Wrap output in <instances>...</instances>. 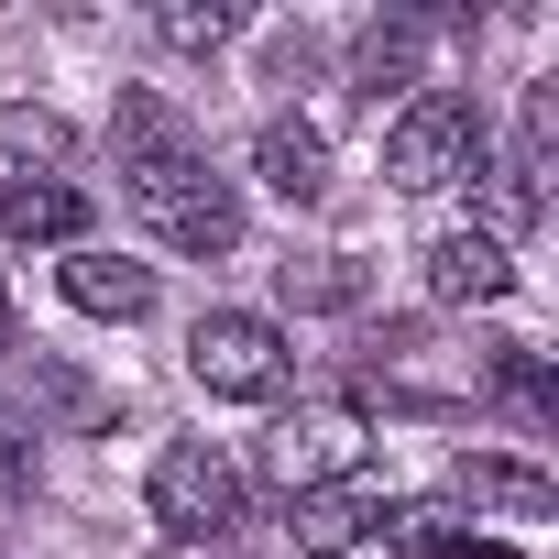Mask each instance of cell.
<instances>
[{
  "instance_id": "1",
  "label": "cell",
  "mask_w": 559,
  "mask_h": 559,
  "mask_svg": "<svg viewBox=\"0 0 559 559\" xmlns=\"http://www.w3.org/2000/svg\"><path fill=\"white\" fill-rule=\"evenodd\" d=\"M121 198H132V219L154 230V241H176V252H230L241 241V198H230V176H209V154H132L121 165Z\"/></svg>"
},
{
  "instance_id": "2",
  "label": "cell",
  "mask_w": 559,
  "mask_h": 559,
  "mask_svg": "<svg viewBox=\"0 0 559 559\" xmlns=\"http://www.w3.org/2000/svg\"><path fill=\"white\" fill-rule=\"evenodd\" d=\"M483 165H493V121H483L472 88H417V99L395 110V132H384V176H395L406 198H439V187H461V176H483Z\"/></svg>"
},
{
  "instance_id": "3",
  "label": "cell",
  "mask_w": 559,
  "mask_h": 559,
  "mask_svg": "<svg viewBox=\"0 0 559 559\" xmlns=\"http://www.w3.org/2000/svg\"><path fill=\"white\" fill-rule=\"evenodd\" d=\"M143 504H154V526H165V548H230L241 537V472L209 450V439H176V450H154V472H143Z\"/></svg>"
},
{
  "instance_id": "4",
  "label": "cell",
  "mask_w": 559,
  "mask_h": 559,
  "mask_svg": "<svg viewBox=\"0 0 559 559\" xmlns=\"http://www.w3.org/2000/svg\"><path fill=\"white\" fill-rule=\"evenodd\" d=\"M187 373H198L219 406H274L286 373H297V352H286V330L252 319V308H209V319L187 330Z\"/></svg>"
},
{
  "instance_id": "5",
  "label": "cell",
  "mask_w": 559,
  "mask_h": 559,
  "mask_svg": "<svg viewBox=\"0 0 559 559\" xmlns=\"http://www.w3.org/2000/svg\"><path fill=\"white\" fill-rule=\"evenodd\" d=\"M384 515H395V504H384V483H373V472H330V483L286 493V537H297L308 559H362Z\"/></svg>"
},
{
  "instance_id": "6",
  "label": "cell",
  "mask_w": 559,
  "mask_h": 559,
  "mask_svg": "<svg viewBox=\"0 0 559 559\" xmlns=\"http://www.w3.org/2000/svg\"><path fill=\"white\" fill-rule=\"evenodd\" d=\"M428 34H439V12H373V23L352 34V88H362V99L417 88V78H428Z\"/></svg>"
},
{
  "instance_id": "7",
  "label": "cell",
  "mask_w": 559,
  "mask_h": 559,
  "mask_svg": "<svg viewBox=\"0 0 559 559\" xmlns=\"http://www.w3.org/2000/svg\"><path fill=\"white\" fill-rule=\"evenodd\" d=\"M504 286H515V263H504V241H493V230H472V219H461V230H439V241H428V297H439V308H493Z\"/></svg>"
},
{
  "instance_id": "8",
  "label": "cell",
  "mask_w": 559,
  "mask_h": 559,
  "mask_svg": "<svg viewBox=\"0 0 559 559\" xmlns=\"http://www.w3.org/2000/svg\"><path fill=\"white\" fill-rule=\"evenodd\" d=\"M0 230L23 252H88V198L67 176H34V187H0Z\"/></svg>"
},
{
  "instance_id": "9",
  "label": "cell",
  "mask_w": 559,
  "mask_h": 559,
  "mask_svg": "<svg viewBox=\"0 0 559 559\" xmlns=\"http://www.w3.org/2000/svg\"><path fill=\"white\" fill-rule=\"evenodd\" d=\"M252 176L286 198V209H319V198H330V143H319V121H263Z\"/></svg>"
},
{
  "instance_id": "10",
  "label": "cell",
  "mask_w": 559,
  "mask_h": 559,
  "mask_svg": "<svg viewBox=\"0 0 559 559\" xmlns=\"http://www.w3.org/2000/svg\"><path fill=\"white\" fill-rule=\"evenodd\" d=\"M67 297L88 319H154V263H121V252H67Z\"/></svg>"
},
{
  "instance_id": "11",
  "label": "cell",
  "mask_w": 559,
  "mask_h": 559,
  "mask_svg": "<svg viewBox=\"0 0 559 559\" xmlns=\"http://www.w3.org/2000/svg\"><path fill=\"white\" fill-rule=\"evenodd\" d=\"M67 154H78V132H67L56 110H34V99H12V110H0V187L67 176Z\"/></svg>"
},
{
  "instance_id": "12",
  "label": "cell",
  "mask_w": 559,
  "mask_h": 559,
  "mask_svg": "<svg viewBox=\"0 0 559 559\" xmlns=\"http://www.w3.org/2000/svg\"><path fill=\"white\" fill-rule=\"evenodd\" d=\"M461 548H472V515H461V504H406V515L373 526L362 559H461Z\"/></svg>"
},
{
  "instance_id": "13",
  "label": "cell",
  "mask_w": 559,
  "mask_h": 559,
  "mask_svg": "<svg viewBox=\"0 0 559 559\" xmlns=\"http://www.w3.org/2000/svg\"><path fill=\"white\" fill-rule=\"evenodd\" d=\"M472 504H493V515H548L559 483L526 472V461H461V515H472Z\"/></svg>"
},
{
  "instance_id": "14",
  "label": "cell",
  "mask_w": 559,
  "mask_h": 559,
  "mask_svg": "<svg viewBox=\"0 0 559 559\" xmlns=\"http://www.w3.org/2000/svg\"><path fill=\"white\" fill-rule=\"evenodd\" d=\"M154 34H165L176 56H219V45L241 34V12H230V0H165V12H154Z\"/></svg>"
},
{
  "instance_id": "15",
  "label": "cell",
  "mask_w": 559,
  "mask_h": 559,
  "mask_svg": "<svg viewBox=\"0 0 559 559\" xmlns=\"http://www.w3.org/2000/svg\"><path fill=\"white\" fill-rule=\"evenodd\" d=\"M330 461H352V417H308V428H286V493L330 483Z\"/></svg>"
},
{
  "instance_id": "16",
  "label": "cell",
  "mask_w": 559,
  "mask_h": 559,
  "mask_svg": "<svg viewBox=\"0 0 559 559\" xmlns=\"http://www.w3.org/2000/svg\"><path fill=\"white\" fill-rule=\"evenodd\" d=\"M493 395H515L526 417H559V384H548L537 352H493Z\"/></svg>"
},
{
  "instance_id": "17",
  "label": "cell",
  "mask_w": 559,
  "mask_h": 559,
  "mask_svg": "<svg viewBox=\"0 0 559 559\" xmlns=\"http://www.w3.org/2000/svg\"><path fill=\"white\" fill-rule=\"evenodd\" d=\"M0 493H34V428H12V417H0Z\"/></svg>"
},
{
  "instance_id": "18",
  "label": "cell",
  "mask_w": 559,
  "mask_h": 559,
  "mask_svg": "<svg viewBox=\"0 0 559 559\" xmlns=\"http://www.w3.org/2000/svg\"><path fill=\"white\" fill-rule=\"evenodd\" d=\"M0 352H12V286H0Z\"/></svg>"
}]
</instances>
